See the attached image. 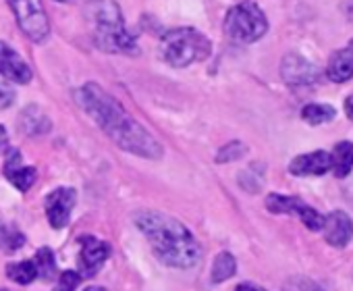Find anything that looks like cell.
<instances>
[{"instance_id":"6da1fadb","label":"cell","mask_w":353,"mask_h":291,"mask_svg":"<svg viewBox=\"0 0 353 291\" xmlns=\"http://www.w3.org/2000/svg\"><path fill=\"white\" fill-rule=\"evenodd\" d=\"M75 100L123 150L143 159L162 157V146L100 86L85 83L75 92Z\"/></svg>"},{"instance_id":"7a4b0ae2","label":"cell","mask_w":353,"mask_h":291,"mask_svg":"<svg viewBox=\"0 0 353 291\" xmlns=\"http://www.w3.org/2000/svg\"><path fill=\"white\" fill-rule=\"evenodd\" d=\"M135 225L148 237L154 254L168 266L192 268L202 258V248L190 229L172 217L160 212H141L135 219Z\"/></svg>"},{"instance_id":"3957f363","label":"cell","mask_w":353,"mask_h":291,"mask_svg":"<svg viewBox=\"0 0 353 291\" xmlns=\"http://www.w3.org/2000/svg\"><path fill=\"white\" fill-rule=\"evenodd\" d=\"M85 15L94 23V42L104 52H137L135 38L125 30L121 9L114 0H94L85 7Z\"/></svg>"},{"instance_id":"277c9868","label":"cell","mask_w":353,"mask_h":291,"mask_svg":"<svg viewBox=\"0 0 353 291\" xmlns=\"http://www.w3.org/2000/svg\"><path fill=\"white\" fill-rule=\"evenodd\" d=\"M210 40L192 28L172 30L162 36V57L172 67H190L210 57Z\"/></svg>"},{"instance_id":"5b68a950","label":"cell","mask_w":353,"mask_h":291,"mask_svg":"<svg viewBox=\"0 0 353 291\" xmlns=\"http://www.w3.org/2000/svg\"><path fill=\"white\" fill-rule=\"evenodd\" d=\"M268 30V21L262 13V9L245 0V3L235 5L225 19V32L231 40L241 42V44H252L260 40Z\"/></svg>"},{"instance_id":"8992f818","label":"cell","mask_w":353,"mask_h":291,"mask_svg":"<svg viewBox=\"0 0 353 291\" xmlns=\"http://www.w3.org/2000/svg\"><path fill=\"white\" fill-rule=\"evenodd\" d=\"M7 3L15 13V19L21 32L30 40L44 42L48 38L50 26H48V17H46L42 0H7Z\"/></svg>"},{"instance_id":"52a82bcc","label":"cell","mask_w":353,"mask_h":291,"mask_svg":"<svg viewBox=\"0 0 353 291\" xmlns=\"http://www.w3.org/2000/svg\"><path fill=\"white\" fill-rule=\"evenodd\" d=\"M266 208L276 214H297L310 231H320L324 225V217L318 210H314L312 206H307L305 202H301L299 198L270 194L266 198Z\"/></svg>"},{"instance_id":"ba28073f","label":"cell","mask_w":353,"mask_h":291,"mask_svg":"<svg viewBox=\"0 0 353 291\" xmlns=\"http://www.w3.org/2000/svg\"><path fill=\"white\" fill-rule=\"evenodd\" d=\"M75 200H77V194L71 188H59L52 194H48V198H46V217H48V223L54 229L67 227V223L71 219V212H73V206H75Z\"/></svg>"},{"instance_id":"9c48e42d","label":"cell","mask_w":353,"mask_h":291,"mask_svg":"<svg viewBox=\"0 0 353 291\" xmlns=\"http://www.w3.org/2000/svg\"><path fill=\"white\" fill-rule=\"evenodd\" d=\"M81 243V250H79V270L85 274V277H96L98 270L104 266L108 254H110V248L108 243L96 239L94 235H85L79 239Z\"/></svg>"},{"instance_id":"30bf717a","label":"cell","mask_w":353,"mask_h":291,"mask_svg":"<svg viewBox=\"0 0 353 291\" xmlns=\"http://www.w3.org/2000/svg\"><path fill=\"white\" fill-rule=\"evenodd\" d=\"M0 75L15 81V83H30L32 81L30 65L5 42H0Z\"/></svg>"},{"instance_id":"8fae6325","label":"cell","mask_w":353,"mask_h":291,"mask_svg":"<svg viewBox=\"0 0 353 291\" xmlns=\"http://www.w3.org/2000/svg\"><path fill=\"white\" fill-rule=\"evenodd\" d=\"M322 231H324L326 243H330L334 248H345L353 237V223H351L349 214L334 210L324 219Z\"/></svg>"},{"instance_id":"7c38bea8","label":"cell","mask_w":353,"mask_h":291,"mask_svg":"<svg viewBox=\"0 0 353 291\" xmlns=\"http://www.w3.org/2000/svg\"><path fill=\"white\" fill-rule=\"evenodd\" d=\"M289 171L297 177H307V175H324L330 171V154L324 150H316L310 154H301L291 161Z\"/></svg>"},{"instance_id":"4fadbf2b","label":"cell","mask_w":353,"mask_h":291,"mask_svg":"<svg viewBox=\"0 0 353 291\" xmlns=\"http://www.w3.org/2000/svg\"><path fill=\"white\" fill-rule=\"evenodd\" d=\"M5 177L21 192H28L36 181V169L21 165V152L9 150L7 163H5Z\"/></svg>"},{"instance_id":"5bb4252c","label":"cell","mask_w":353,"mask_h":291,"mask_svg":"<svg viewBox=\"0 0 353 291\" xmlns=\"http://www.w3.org/2000/svg\"><path fill=\"white\" fill-rule=\"evenodd\" d=\"M283 79L289 86H307L316 79L314 67L297 54H289L283 61Z\"/></svg>"},{"instance_id":"9a60e30c","label":"cell","mask_w":353,"mask_h":291,"mask_svg":"<svg viewBox=\"0 0 353 291\" xmlns=\"http://www.w3.org/2000/svg\"><path fill=\"white\" fill-rule=\"evenodd\" d=\"M326 77L334 83H343L353 77V40L330 59L326 67Z\"/></svg>"},{"instance_id":"2e32d148","label":"cell","mask_w":353,"mask_h":291,"mask_svg":"<svg viewBox=\"0 0 353 291\" xmlns=\"http://www.w3.org/2000/svg\"><path fill=\"white\" fill-rule=\"evenodd\" d=\"M330 169L336 177H347L353 169V143L339 141L330 154Z\"/></svg>"},{"instance_id":"e0dca14e","label":"cell","mask_w":353,"mask_h":291,"mask_svg":"<svg viewBox=\"0 0 353 291\" xmlns=\"http://www.w3.org/2000/svg\"><path fill=\"white\" fill-rule=\"evenodd\" d=\"M7 277L19 285H28L32 283L36 277H38V270H36V264L30 262V260H23V262H11L7 266Z\"/></svg>"},{"instance_id":"ac0fdd59","label":"cell","mask_w":353,"mask_h":291,"mask_svg":"<svg viewBox=\"0 0 353 291\" xmlns=\"http://www.w3.org/2000/svg\"><path fill=\"white\" fill-rule=\"evenodd\" d=\"M334 114H336V112H334V108H332L330 104H307V106H303V110H301L303 121L310 123V125L328 123V121L334 119Z\"/></svg>"},{"instance_id":"d6986e66","label":"cell","mask_w":353,"mask_h":291,"mask_svg":"<svg viewBox=\"0 0 353 291\" xmlns=\"http://www.w3.org/2000/svg\"><path fill=\"white\" fill-rule=\"evenodd\" d=\"M235 270H237L235 258H233L229 252H223V254H219L216 260H214V266H212V281H214V283H223V281L231 279V277L235 274Z\"/></svg>"},{"instance_id":"ffe728a7","label":"cell","mask_w":353,"mask_h":291,"mask_svg":"<svg viewBox=\"0 0 353 291\" xmlns=\"http://www.w3.org/2000/svg\"><path fill=\"white\" fill-rule=\"evenodd\" d=\"M26 243V235L13 225H0V248L15 252Z\"/></svg>"},{"instance_id":"44dd1931","label":"cell","mask_w":353,"mask_h":291,"mask_svg":"<svg viewBox=\"0 0 353 291\" xmlns=\"http://www.w3.org/2000/svg\"><path fill=\"white\" fill-rule=\"evenodd\" d=\"M36 270L42 279H52L57 272V262H54V254L50 248H42L36 254Z\"/></svg>"},{"instance_id":"7402d4cb","label":"cell","mask_w":353,"mask_h":291,"mask_svg":"<svg viewBox=\"0 0 353 291\" xmlns=\"http://www.w3.org/2000/svg\"><path fill=\"white\" fill-rule=\"evenodd\" d=\"M79 283H81V274H79V272H75V270H65V272H61L54 291H75Z\"/></svg>"},{"instance_id":"603a6c76","label":"cell","mask_w":353,"mask_h":291,"mask_svg":"<svg viewBox=\"0 0 353 291\" xmlns=\"http://www.w3.org/2000/svg\"><path fill=\"white\" fill-rule=\"evenodd\" d=\"M287 291H324V289H322V287H318V285H316L314 281H310V279H301V277H297V279L289 281Z\"/></svg>"},{"instance_id":"cb8c5ba5","label":"cell","mask_w":353,"mask_h":291,"mask_svg":"<svg viewBox=\"0 0 353 291\" xmlns=\"http://www.w3.org/2000/svg\"><path fill=\"white\" fill-rule=\"evenodd\" d=\"M13 92L11 90H7V88H0V108H7V106H11V102H13Z\"/></svg>"},{"instance_id":"d4e9b609","label":"cell","mask_w":353,"mask_h":291,"mask_svg":"<svg viewBox=\"0 0 353 291\" xmlns=\"http://www.w3.org/2000/svg\"><path fill=\"white\" fill-rule=\"evenodd\" d=\"M3 152H9V135H7V129L0 125V154Z\"/></svg>"},{"instance_id":"484cf974","label":"cell","mask_w":353,"mask_h":291,"mask_svg":"<svg viewBox=\"0 0 353 291\" xmlns=\"http://www.w3.org/2000/svg\"><path fill=\"white\" fill-rule=\"evenodd\" d=\"M235 291H264V289H260L256 285H250V283H241Z\"/></svg>"},{"instance_id":"4316f807","label":"cell","mask_w":353,"mask_h":291,"mask_svg":"<svg viewBox=\"0 0 353 291\" xmlns=\"http://www.w3.org/2000/svg\"><path fill=\"white\" fill-rule=\"evenodd\" d=\"M345 110H347V114L353 119V94L345 100Z\"/></svg>"},{"instance_id":"83f0119b","label":"cell","mask_w":353,"mask_h":291,"mask_svg":"<svg viewBox=\"0 0 353 291\" xmlns=\"http://www.w3.org/2000/svg\"><path fill=\"white\" fill-rule=\"evenodd\" d=\"M83 291H104L102 287H85Z\"/></svg>"},{"instance_id":"f1b7e54d","label":"cell","mask_w":353,"mask_h":291,"mask_svg":"<svg viewBox=\"0 0 353 291\" xmlns=\"http://www.w3.org/2000/svg\"><path fill=\"white\" fill-rule=\"evenodd\" d=\"M57 3H73V0H57Z\"/></svg>"}]
</instances>
